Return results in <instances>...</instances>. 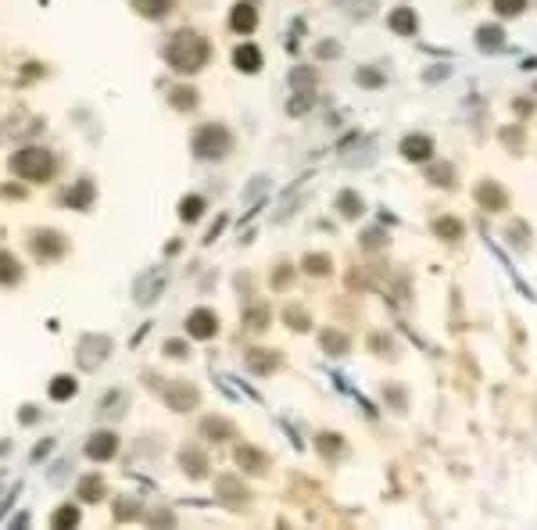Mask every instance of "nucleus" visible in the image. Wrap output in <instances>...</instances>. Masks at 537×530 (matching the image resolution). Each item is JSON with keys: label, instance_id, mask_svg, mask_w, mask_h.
Listing matches in <instances>:
<instances>
[{"label": "nucleus", "instance_id": "f257e3e1", "mask_svg": "<svg viewBox=\"0 0 537 530\" xmlns=\"http://www.w3.org/2000/svg\"><path fill=\"white\" fill-rule=\"evenodd\" d=\"M208 57H211V47L208 40H201L197 33H190V29H183V33H176L165 47V61L176 69V72H201L208 65Z\"/></svg>", "mask_w": 537, "mask_h": 530}, {"label": "nucleus", "instance_id": "f03ea898", "mask_svg": "<svg viewBox=\"0 0 537 530\" xmlns=\"http://www.w3.org/2000/svg\"><path fill=\"white\" fill-rule=\"evenodd\" d=\"M11 172L29 183H43L54 176V154L47 147H22L11 154Z\"/></svg>", "mask_w": 537, "mask_h": 530}, {"label": "nucleus", "instance_id": "7ed1b4c3", "mask_svg": "<svg viewBox=\"0 0 537 530\" xmlns=\"http://www.w3.org/2000/svg\"><path fill=\"white\" fill-rule=\"evenodd\" d=\"M190 147H194L197 158H204V162H218V158H226V154H230L233 137H230L226 126H215V122H211V126H201V130L194 133Z\"/></svg>", "mask_w": 537, "mask_h": 530}, {"label": "nucleus", "instance_id": "20e7f679", "mask_svg": "<svg viewBox=\"0 0 537 530\" xmlns=\"http://www.w3.org/2000/svg\"><path fill=\"white\" fill-rule=\"evenodd\" d=\"M154 391H162V398H165V405H169L172 412H186V409H194V405L201 401L197 387L183 384V380H158Z\"/></svg>", "mask_w": 537, "mask_h": 530}, {"label": "nucleus", "instance_id": "39448f33", "mask_svg": "<svg viewBox=\"0 0 537 530\" xmlns=\"http://www.w3.org/2000/svg\"><path fill=\"white\" fill-rule=\"evenodd\" d=\"M76 355H79V365H83V369H97V365L111 355V337H104V333H86V337L79 340Z\"/></svg>", "mask_w": 537, "mask_h": 530}, {"label": "nucleus", "instance_id": "423d86ee", "mask_svg": "<svg viewBox=\"0 0 537 530\" xmlns=\"http://www.w3.org/2000/svg\"><path fill=\"white\" fill-rule=\"evenodd\" d=\"M29 247H33V255L40 262H54V258H61L69 251V240L61 233H54V230H36L33 240H29Z\"/></svg>", "mask_w": 537, "mask_h": 530}, {"label": "nucleus", "instance_id": "0eeeda50", "mask_svg": "<svg viewBox=\"0 0 537 530\" xmlns=\"http://www.w3.org/2000/svg\"><path fill=\"white\" fill-rule=\"evenodd\" d=\"M215 330H218V319H215V312H211V308H194L190 316H186V333L197 337V340L215 337Z\"/></svg>", "mask_w": 537, "mask_h": 530}, {"label": "nucleus", "instance_id": "6e6552de", "mask_svg": "<svg viewBox=\"0 0 537 530\" xmlns=\"http://www.w3.org/2000/svg\"><path fill=\"white\" fill-rule=\"evenodd\" d=\"M118 452V438L111 430H97V433H90V441H86V455L93 462H108L111 455Z\"/></svg>", "mask_w": 537, "mask_h": 530}, {"label": "nucleus", "instance_id": "1a4fd4ad", "mask_svg": "<svg viewBox=\"0 0 537 530\" xmlns=\"http://www.w3.org/2000/svg\"><path fill=\"white\" fill-rule=\"evenodd\" d=\"M162 287H165V276L158 272V269L144 272V276L137 279V301H140V305H151L158 294H162Z\"/></svg>", "mask_w": 537, "mask_h": 530}, {"label": "nucleus", "instance_id": "9d476101", "mask_svg": "<svg viewBox=\"0 0 537 530\" xmlns=\"http://www.w3.org/2000/svg\"><path fill=\"white\" fill-rule=\"evenodd\" d=\"M237 466L247 473H265L269 470V455L258 452V448H251V445H240L237 448Z\"/></svg>", "mask_w": 537, "mask_h": 530}, {"label": "nucleus", "instance_id": "9b49d317", "mask_svg": "<svg viewBox=\"0 0 537 530\" xmlns=\"http://www.w3.org/2000/svg\"><path fill=\"white\" fill-rule=\"evenodd\" d=\"M401 154H405L408 162H426L430 154H433V144H430V137L412 133V137H405V140H401Z\"/></svg>", "mask_w": 537, "mask_h": 530}, {"label": "nucleus", "instance_id": "f8f14e48", "mask_svg": "<svg viewBox=\"0 0 537 530\" xmlns=\"http://www.w3.org/2000/svg\"><path fill=\"white\" fill-rule=\"evenodd\" d=\"M233 65H237L240 72H258V69H262V50H258L255 43H240V47L233 50Z\"/></svg>", "mask_w": 537, "mask_h": 530}, {"label": "nucleus", "instance_id": "ddd939ff", "mask_svg": "<svg viewBox=\"0 0 537 530\" xmlns=\"http://www.w3.org/2000/svg\"><path fill=\"white\" fill-rule=\"evenodd\" d=\"M387 25L394 29L398 36H412L416 29H419V18H416V11H412V8H398V11H391Z\"/></svg>", "mask_w": 537, "mask_h": 530}, {"label": "nucleus", "instance_id": "4468645a", "mask_svg": "<svg viewBox=\"0 0 537 530\" xmlns=\"http://www.w3.org/2000/svg\"><path fill=\"white\" fill-rule=\"evenodd\" d=\"M179 462H183V470L190 473L194 480H201V477L208 473V459H204V452H201V448H194V445L179 452Z\"/></svg>", "mask_w": 537, "mask_h": 530}, {"label": "nucleus", "instance_id": "2eb2a0df", "mask_svg": "<svg viewBox=\"0 0 537 530\" xmlns=\"http://www.w3.org/2000/svg\"><path fill=\"white\" fill-rule=\"evenodd\" d=\"M477 201H480V208H487V211H501L505 208V190L498 183H480L477 186Z\"/></svg>", "mask_w": 537, "mask_h": 530}, {"label": "nucleus", "instance_id": "dca6fc26", "mask_svg": "<svg viewBox=\"0 0 537 530\" xmlns=\"http://www.w3.org/2000/svg\"><path fill=\"white\" fill-rule=\"evenodd\" d=\"M201 433H204V438H211V441H233V438H237V426L226 423V419L208 416V419L201 423Z\"/></svg>", "mask_w": 537, "mask_h": 530}, {"label": "nucleus", "instance_id": "f3484780", "mask_svg": "<svg viewBox=\"0 0 537 530\" xmlns=\"http://www.w3.org/2000/svg\"><path fill=\"white\" fill-rule=\"evenodd\" d=\"M50 398L54 401H69V398H76V391H79V384H76V377H69V372H57V377L50 380Z\"/></svg>", "mask_w": 537, "mask_h": 530}, {"label": "nucleus", "instance_id": "a211bd4d", "mask_svg": "<svg viewBox=\"0 0 537 530\" xmlns=\"http://www.w3.org/2000/svg\"><path fill=\"white\" fill-rule=\"evenodd\" d=\"M230 25L237 29V33H251V29L258 25V15H255V8H251V4H244V0H240V4L233 8V15H230Z\"/></svg>", "mask_w": 537, "mask_h": 530}, {"label": "nucleus", "instance_id": "6ab92c4d", "mask_svg": "<svg viewBox=\"0 0 537 530\" xmlns=\"http://www.w3.org/2000/svg\"><path fill=\"white\" fill-rule=\"evenodd\" d=\"M22 279V265L11 251H0V287H15Z\"/></svg>", "mask_w": 537, "mask_h": 530}, {"label": "nucleus", "instance_id": "aec40b11", "mask_svg": "<svg viewBox=\"0 0 537 530\" xmlns=\"http://www.w3.org/2000/svg\"><path fill=\"white\" fill-rule=\"evenodd\" d=\"M215 487H218V494H223L230 505H244V502H247V491L237 484V477H218Z\"/></svg>", "mask_w": 537, "mask_h": 530}, {"label": "nucleus", "instance_id": "412c9836", "mask_svg": "<svg viewBox=\"0 0 537 530\" xmlns=\"http://www.w3.org/2000/svg\"><path fill=\"white\" fill-rule=\"evenodd\" d=\"M93 194H97V186H93L90 179H79V183L72 186V190H69V204L83 211V208H90V204H93Z\"/></svg>", "mask_w": 537, "mask_h": 530}, {"label": "nucleus", "instance_id": "4be33fe9", "mask_svg": "<svg viewBox=\"0 0 537 530\" xmlns=\"http://www.w3.org/2000/svg\"><path fill=\"white\" fill-rule=\"evenodd\" d=\"M76 494L83 498V502H97V498L104 494V480H101V473H90V477H83V480H79V487H76Z\"/></svg>", "mask_w": 537, "mask_h": 530}, {"label": "nucleus", "instance_id": "5701e85b", "mask_svg": "<svg viewBox=\"0 0 537 530\" xmlns=\"http://www.w3.org/2000/svg\"><path fill=\"white\" fill-rule=\"evenodd\" d=\"M477 43H480V50H501V47H505L501 25H484V29H477Z\"/></svg>", "mask_w": 537, "mask_h": 530}, {"label": "nucleus", "instance_id": "b1692460", "mask_svg": "<svg viewBox=\"0 0 537 530\" xmlns=\"http://www.w3.org/2000/svg\"><path fill=\"white\" fill-rule=\"evenodd\" d=\"M247 369H255V372H272V369H279V358H276V351H247Z\"/></svg>", "mask_w": 537, "mask_h": 530}, {"label": "nucleus", "instance_id": "393cba45", "mask_svg": "<svg viewBox=\"0 0 537 530\" xmlns=\"http://www.w3.org/2000/svg\"><path fill=\"white\" fill-rule=\"evenodd\" d=\"M133 8L144 15V18H165L172 11V0H133Z\"/></svg>", "mask_w": 537, "mask_h": 530}, {"label": "nucleus", "instance_id": "a878e982", "mask_svg": "<svg viewBox=\"0 0 537 530\" xmlns=\"http://www.w3.org/2000/svg\"><path fill=\"white\" fill-rule=\"evenodd\" d=\"M337 211L344 215V219H358V215H362V197L351 194V190H344V194L337 197Z\"/></svg>", "mask_w": 537, "mask_h": 530}, {"label": "nucleus", "instance_id": "bb28decb", "mask_svg": "<svg viewBox=\"0 0 537 530\" xmlns=\"http://www.w3.org/2000/svg\"><path fill=\"white\" fill-rule=\"evenodd\" d=\"M201 211H204V201L194 197V194L179 201V219H183V223H197V219H201Z\"/></svg>", "mask_w": 537, "mask_h": 530}, {"label": "nucleus", "instance_id": "cd10ccee", "mask_svg": "<svg viewBox=\"0 0 537 530\" xmlns=\"http://www.w3.org/2000/svg\"><path fill=\"white\" fill-rule=\"evenodd\" d=\"M79 523V509L76 505H61L54 516H50V526L54 530H69V526H76Z\"/></svg>", "mask_w": 537, "mask_h": 530}, {"label": "nucleus", "instance_id": "c85d7f7f", "mask_svg": "<svg viewBox=\"0 0 537 530\" xmlns=\"http://www.w3.org/2000/svg\"><path fill=\"white\" fill-rule=\"evenodd\" d=\"M323 348H326L330 355H347L351 340H347L344 333H337V330H326V333H323Z\"/></svg>", "mask_w": 537, "mask_h": 530}, {"label": "nucleus", "instance_id": "c756f323", "mask_svg": "<svg viewBox=\"0 0 537 530\" xmlns=\"http://www.w3.org/2000/svg\"><path fill=\"white\" fill-rule=\"evenodd\" d=\"M433 233H437V237H445V240H459V237H462V223L452 219V215H445V219H437V223H433Z\"/></svg>", "mask_w": 537, "mask_h": 530}, {"label": "nucleus", "instance_id": "7c9ffc66", "mask_svg": "<svg viewBox=\"0 0 537 530\" xmlns=\"http://www.w3.org/2000/svg\"><path fill=\"white\" fill-rule=\"evenodd\" d=\"M312 276H326L330 269H333V262H330V255H308L305 262H301Z\"/></svg>", "mask_w": 537, "mask_h": 530}, {"label": "nucleus", "instance_id": "2f4dec72", "mask_svg": "<svg viewBox=\"0 0 537 530\" xmlns=\"http://www.w3.org/2000/svg\"><path fill=\"white\" fill-rule=\"evenodd\" d=\"M265 323H269V312H265L262 305L244 312V326H251V330H265Z\"/></svg>", "mask_w": 537, "mask_h": 530}, {"label": "nucleus", "instance_id": "473e14b6", "mask_svg": "<svg viewBox=\"0 0 537 530\" xmlns=\"http://www.w3.org/2000/svg\"><path fill=\"white\" fill-rule=\"evenodd\" d=\"M172 104L190 111V108L197 104V93H194V90H186V86H176V90H172Z\"/></svg>", "mask_w": 537, "mask_h": 530}, {"label": "nucleus", "instance_id": "72a5a7b5", "mask_svg": "<svg viewBox=\"0 0 537 530\" xmlns=\"http://www.w3.org/2000/svg\"><path fill=\"white\" fill-rule=\"evenodd\" d=\"M340 438H337V433H319V452L323 455H340Z\"/></svg>", "mask_w": 537, "mask_h": 530}, {"label": "nucleus", "instance_id": "f704fd0d", "mask_svg": "<svg viewBox=\"0 0 537 530\" xmlns=\"http://www.w3.org/2000/svg\"><path fill=\"white\" fill-rule=\"evenodd\" d=\"M494 8H498V15H519V11H526V0H494Z\"/></svg>", "mask_w": 537, "mask_h": 530}, {"label": "nucleus", "instance_id": "c9c22d12", "mask_svg": "<svg viewBox=\"0 0 537 530\" xmlns=\"http://www.w3.org/2000/svg\"><path fill=\"white\" fill-rule=\"evenodd\" d=\"M452 176H455L452 165H433V169H430V179H433L437 186H452Z\"/></svg>", "mask_w": 537, "mask_h": 530}, {"label": "nucleus", "instance_id": "e433bc0d", "mask_svg": "<svg viewBox=\"0 0 537 530\" xmlns=\"http://www.w3.org/2000/svg\"><path fill=\"white\" fill-rule=\"evenodd\" d=\"M118 405H122V391H115V394H108V398L101 401V412H104V416H122Z\"/></svg>", "mask_w": 537, "mask_h": 530}, {"label": "nucleus", "instance_id": "4c0bfd02", "mask_svg": "<svg viewBox=\"0 0 537 530\" xmlns=\"http://www.w3.org/2000/svg\"><path fill=\"white\" fill-rule=\"evenodd\" d=\"M362 86H380L384 83V72H372V69H358V76H355Z\"/></svg>", "mask_w": 537, "mask_h": 530}, {"label": "nucleus", "instance_id": "58836bf2", "mask_svg": "<svg viewBox=\"0 0 537 530\" xmlns=\"http://www.w3.org/2000/svg\"><path fill=\"white\" fill-rule=\"evenodd\" d=\"M287 323L294 330H308V316H305V312H298V308H287Z\"/></svg>", "mask_w": 537, "mask_h": 530}, {"label": "nucleus", "instance_id": "ea45409f", "mask_svg": "<svg viewBox=\"0 0 537 530\" xmlns=\"http://www.w3.org/2000/svg\"><path fill=\"white\" fill-rule=\"evenodd\" d=\"M165 355H169V358H186L190 351H186L183 340H169V344H165Z\"/></svg>", "mask_w": 537, "mask_h": 530}, {"label": "nucleus", "instance_id": "a19ab883", "mask_svg": "<svg viewBox=\"0 0 537 530\" xmlns=\"http://www.w3.org/2000/svg\"><path fill=\"white\" fill-rule=\"evenodd\" d=\"M137 512H140V505H137V502H130V505L118 502V505H115V516H118V519H125V516H137Z\"/></svg>", "mask_w": 537, "mask_h": 530}, {"label": "nucleus", "instance_id": "79ce46f5", "mask_svg": "<svg viewBox=\"0 0 537 530\" xmlns=\"http://www.w3.org/2000/svg\"><path fill=\"white\" fill-rule=\"evenodd\" d=\"M18 491H22V484H15L8 494H4V502H0V519H4V512L11 509V502H15V498H18Z\"/></svg>", "mask_w": 537, "mask_h": 530}, {"label": "nucleus", "instance_id": "37998d69", "mask_svg": "<svg viewBox=\"0 0 537 530\" xmlns=\"http://www.w3.org/2000/svg\"><path fill=\"white\" fill-rule=\"evenodd\" d=\"M69 466H72L69 459H61V462L54 466V473H50V484H61V480H65V470H69Z\"/></svg>", "mask_w": 537, "mask_h": 530}, {"label": "nucleus", "instance_id": "c03bdc74", "mask_svg": "<svg viewBox=\"0 0 537 530\" xmlns=\"http://www.w3.org/2000/svg\"><path fill=\"white\" fill-rule=\"evenodd\" d=\"M22 423H36V409H33V405H25V409H22Z\"/></svg>", "mask_w": 537, "mask_h": 530}, {"label": "nucleus", "instance_id": "a18cd8bd", "mask_svg": "<svg viewBox=\"0 0 537 530\" xmlns=\"http://www.w3.org/2000/svg\"><path fill=\"white\" fill-rule=\"evenodd\" d=\"M50 452V441H43V445H36V452H33V462H40L43 455Z\"/></svg>", "mask_w": 537, "mask_h": 530}, {"label": "nucleus", "instance_id": "49530a36", "mask_svg": "<svg viewBox=\"0 0 537 530\" xmlns=\"http://www.w3.org/2000/svg\"><path fill=\"white\" fill-rule=\"evenodd\" d=\"M223 226H226V219H218V223H215V226L208 230V244H211V240H215L218 233H223Z\"/></svg>", "mask_w": 537, "mask_h": 530}, {"label": "nucleus", "instance_id": "de8ad7c7", "mask_svg": "<svg viewBox=\"0 0 537 530\" xmlns=\"http://www.w3.org/2000/svg\"><path fill=\"white\" fill-rule=\"evenodd\" d=\"M376 244H380V233H376V230H372V233L365 237V247H376Z\"/></svg>", "mask_w": 537, "mask_h": 530}, {"label": "nucleus", "instance_id": "09e8293b", "mask_svg": "<svg viewBox=\"0 0 537 530\" xmlns=\"http://www.w3.org/2000/svg\"><path fill=\"white\" fill-rule=\"evenodd\" d=\"M25 523H29V516H25V512H18V516L11 519V526H25Z\"/></svg>", "mask_w": 537, "mask_h": 530}, {"label": "nucleus", "instance_id": "8fccbe9b", "mask_svg": "<svg viewBox=\"0 0 537 530\" xmlns=\"http://www.w3.org/2000/svg\"><path fill=\"white\" fill-rule=\"evenodd\" d=\"M0 480H4V477H0Z\"/></svg>", "mask_w": 537, "mask_h": 530}]
</instances>
